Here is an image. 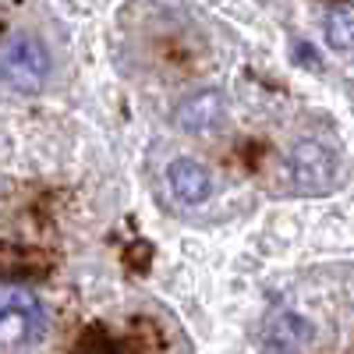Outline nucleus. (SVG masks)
Returning a JSON list of instances; mask_svg holds the SVG:
<instances>
[{
	"mask_svg": "<svg viewBox=\"0 0 354 354\" xmlns=\"http://www.w3.org/2000/svg\"><path fill=\"white\" fill-rule=\"evenodd\" d=\"M43 305L21 287H0V351L18 354L43 337Z\"/></svg>",
	"mask_w": 354,
	"mask_h": 354,
	"instance_id": "nucleus-1",
	"label": "nucleus"
},
{
	"mask_svg": "<svg viewBox=\"0 0 354 354\" xmlns=\"http://www.w3.org/2000/svg\"><path fill=\"white\" fill-rule=\"evenodd\" d=\"M0 78H4L15 93L36 96L50 78V50L36 36H11L0 46Z\"/></svg>",
	"mask_w": 354,
	"mask_h": 354,
	"instance_id": "nucleus-2",
	"label": "nucleus"
},
{
	"mask_svg": "<svg viewBox=\"0 0 354 354\" xmlns=\"http://www.w3.org/2000/svg\"><path fill=\"white\" fill-rule=\"evenodd\" d=\"M287 174H290V185L301 195H322V192H333L337 177H340V160L326 142L308 138L290 149Z\"/></svg>",
	"mask_w": 354,
	"mask_h": 354,
	"instance_id": "nucleus-3",
	"label": "nucleus"
},
{
	"mask_svg": "<svg viewBox=\"0 0 354 354\" xmlns=\"http://www.w3.org/2000/svg\"><path fill=\"white\" fill-rule=\"evenodd\" d=\"M227 121V96L220 88H198L174 110V124L185 135H209Z\"/></svg>",
	"mask_w": 354,
	"mask_h": 354,
	"instance_id": "nucleus-4",
	"label": "nucleus"
},
{
	"mask_svg": "<svg viewBox=\"0 0 354 354\" xmlns=\"http://www.w3.org/2000/svg\"><path fill=\"white\" fill-rule=\"evenodd\" d=\"M315 330L298 312H273L262 322V347L270 354H301L312 344Z\"/></svg>",
	"mask_w": 354,
	"mask_h": 354,
	"instance_id": "nucleus-5",
	"label": "nucleus"
},
{
	"mask_svg": "<svg viewBox=\"0 0 354 354\" xmlns=\"http://www.w3.org/2000/svg\"><path fill=\"white\" fill-rule=\"evenodd\" d=\"M167 188L177 202L185 205H202L205 198L213 195V174L205 170L198 160L192 156H177L167 167Z\"/></svg>",
	"mask_w": 354,
	"mask_h": 354,
	"instance_id": "nucleus-6",
	"label": "nucleus"
},
{
	"mask_svg": "<svg viewBox=\"0 0 354 354\" xmlns=\"http://www.w3.org/2000/svg\"><path fill=\"white\" fill-rule=\"evenodd\" d=\"M322 28H326V43L333 50H354V4H333Z\"/></svg>",
	"mask_w": 354,
	"mask_h": 354,
	"instance_id": "nucleus-7",
	"label": "nucleus"
}]
</instances>
